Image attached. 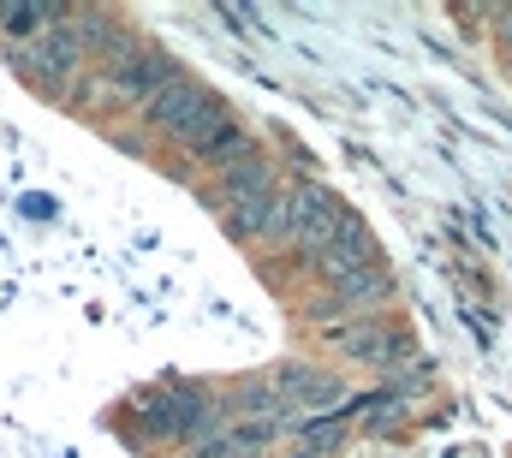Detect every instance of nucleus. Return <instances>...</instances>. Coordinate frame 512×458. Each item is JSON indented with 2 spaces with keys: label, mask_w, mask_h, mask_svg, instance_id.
<instances>
[{
  "label": "nucleus",
  "mask_w": 512,
  "mask_h": 458,
  "mask_svg": "<svg viewBox=\"0 0 512 458\" xmlns=\"http://www.w3.org/2000/svg\"><path fill=\"white\" fill-rule=\"evenodd\" d=\"M340 221H346V209H340V197H334L328 185H280V191H274V209H268L262 238H268V244H292V250L316 256V250L340 232Z\"/></svg>",
  "instance_id": "1"
},
{
  "label": "nucleus",
  "mask_w": 512,
  "mask_h": 458,
  "mask_svg": "<svg viewBox=\"0 0 512 458\" xmlns=\"http://www.w3.org/2000/svg\"><path fill=\"white\" fill-rule=\"evenodd\" d=\"M12 66H18L36 90H66V84H78V72H84V42H78V30H72V12H66L60 24H48V30L12 42Z\"/></svg>",
  "instance_id": "2"
},
{
  "label": "nucleus",
  "mask_w": 512,
  "mask_h": 458,
  "mask_svg": "<svg viewBox=\"0 0 512 458\" xmlns=\"http://www.w3.org/2000/svg\"><path fill=\"white\" fill-rule=\"evenodd\" d=\"M274 167L251 155V161H239V167H227L221 173V191H215V203H221V221L233 238H262L268 227V209H274Z\"/></svg>",
  "instance_id": "3"
},
{
  "label": "nucleus",
  "mask_w": 512,
  "mask_h": 458,
  "mask_svg": "<svg viewBox=\"0 0 512 458\" xmlns=\"http://www.w3.org/2000/svg\"><path fill=\"white\" fill-rule=\"evenodd\" d=\"M179 78V66L161 54V48H137V42H120L108 54V72H102V90L114 108H149L167 84Z\"/></svg>",
  "instance_id": "4"
},
{
  "label": "nucleus",
  "mask_w": 512,
  "mask_h": 458,
  "mask_svg": "<svg viewBox=\"0 0 512 458\" xmlns=\"http://www.w3.org/2000/svg\"><path fill=\"white\" fill-rule=\"evenodd\" d=\"M143 114H149V125H155V131H167L173 143H191L203 125H215V119H221V102H215L197 78H185V72H179V78H173V84H167V90H161Z\"/></svg>",
  "instance_id": "5"
},
{
  "label": "nucleus",
  "mask_w": 512,
  "mask_h": 458,
  "mask_svg": "<svg viewBox=\"0 0 512 458\" xmlns=\"http://www.w3.org/2000/svg\"><path fill=\"white\" fill-rule=\"evenodd\" d=\"M393 304V274L382 262L370 268H352V274H334L328 280V298H316V316H346V322H370Z\"/></svg>",
  "instance_id": "6"
},
{
  "label": "nucleus",
  "mask_w": 512,
  "mask_h": 458,
  "mask_svg": "<svg viewBox=\"0 0 512 458\" xmlns=\"http://www.w3.org/2000/svg\"><path fill=\"white\" fill-rule=\"evenodd\" d=\"M274 399H280L286 417H292V411L322 417V411H340V405H346V381H334L328 369H304V363H292V369L274 375Z\"/></svg>",
  "instance_id": "7"
},
{
  "label": "nucleus",
  "mask_w": 512,
  "mask_h": 458,
  "mask_svg": "<svg viewBox=\"0 0 512 458\" xmlns=\"http://www.w3.org/2000/svg\"><path fill=\"white\" fill-rule=\"evenodd\" d=\"M185 155H191L197 167H209V173H227V167H239V161H251V155H256V131L239 114H227V108H221L215 125H203V131L185 143Z\"/></svg>",
  "instance_id": "8"
},
{
  "label": "nucleus",
  "mask_w": 512,
  "mask_h": 458,
  "mask_svg": "<svg viewBox=\"0 0 512 458\" xmlns=\"http://www.w3.org/2000/svg\"><path fill=\"white\" fill-rule=\"evenodd\" d=\"M334 345L352 357V363H364V369H387V363H399L405 357V334L399 328H387V322H346L340 334H334Z\"/></svg>",
  "instance_id": "9"
},
{
  "label": "nucleus",
  "mask_w": 512,
  "mask_h": 458,
  "mask_svg": "<svg viewBox=\"0 0 512 458\" xmlns=\"http://www.w3.org/2000/svg\"><path fill=\"white\" fill-rule=\"evenodd\" d=\"M310 262L322 268V280H334V274L370 268V262H382V256H376V238L364 232V221H352V215H346V221H340V232H334V238H328V244L310 256Z\"/></svg>",
  "instance_id": "10"
},
{
  "label": "nucleus",
  "mask_w": 512,
  "mask_h": 458,
  "mask_svg": "<svg viewBox=\"0 0 512 458\" xmlns=\"http://www.w3.org/2000/svg\"><path fill=\"white\" fill-rule=\"evenodd\" d=\"M346 441V417H316L304 435H298V447H292V458H328L334 447Z\"/></svg>",
  "instance_id": "11"
}]
</instances>
